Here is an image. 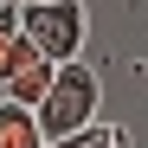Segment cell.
<instances>
[{
  "mask_svg": "<svg viewBox=\"0 0 148 148\" xmlns=\"http://www.w3.org/2000/svg\"><path fill=\"white\" fill-rule=\"evenodd\" d=\"M97 103H103V77H97V64H58V77H52V97L39 103V129L45 142H71V135H84L97 129Z\"/></svg>",
  "mask_w": 148,
  "mask_h": 148,
  "instance_id": "cell-1",
  "label": "cell"
},
{
  "mask_svg": "<svg viewBox=\"0 0 148 148\" xmlns=\"http://www.w3.org/2000/svg\"><path fill=\"white\" fill-rule=\"evenodd\" d=\"M0 148H45V129H39V110H19L0 97Z\"/></svg>",
  "mask_w": 148,
  "mask_h": 148,
  "instance_id": "cell-4",
  "label": "cell"
},
{
  "mask_svg": "<svg viewBox=\"0 0 148 148\" xmlns=\"http://www.w3.org/2000/svg\"><path fill=\"white\" fill-rule=\"evenodd\" d=\"M19 7H52V0H19Z\"/></svg>",
  "mask_w": 148,
  "mask_h": 148,
  "instance_id": "cell-5",
  "label": "cell"
},
{
  "mask_svg": "<svg viewBox=\"0 0 148 148\" xmlns=\"http://www.w3.org/2000/svg\"><path fill=\"white\" fill-rule=\"evenodd\" d=\"M19 32H26L32 45L52 64H77L84 58V39H90V13L84 0H52V7H26V19H19Z\"/></svg>",
  "mask_w": 148,
  "mask_h": 148,
  "instance_id": "cell-2",
  "label": "cell"
},
{
  "mask_svg": "<svg viewBox=\"0 0 148 148\" xmlns=\"http://www.w3.org/2000/svg\"><path fill=\"white\" fill-rule=\"evenodd\" d=\"M52 77H58V64H52V58H32V64H19L13 77H7V90H0V97L19 103V110H39L45 97H52Z\"/></svg>",
  "mask_w": 148,
  "mask_h": 148,
  "instance_id": "cell-3",
  "label": "cell"
}]
</instances>
